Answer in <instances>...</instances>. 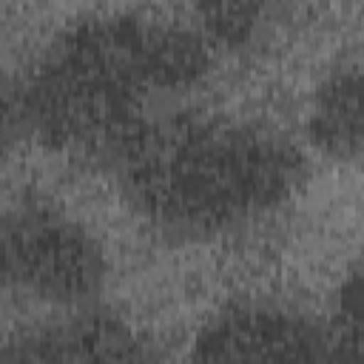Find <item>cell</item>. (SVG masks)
Segmentation results:
<instances>
[{"label":"cell","instance_id":"7","mask_svg":"<svg viewBox=\"0 0 364 364\" xmlns=\"http://www.w3.org/2000/svg\"><path fill=\"white\" fill-rule=\"evenodd\" d=\"M202 20H208V31L219 37L222 43H242L253 34L259 26L262 6L253 3H219V6H202Z\"/></svg>","mask_w":364,"mask_h":364},{"label":"cell","instance_id":"4","mask_svg":"<svg viewBox=\"0 0 364 364\" xmlns=\"http://www.w3.org/2000/svg\"><path fill=\"white\" fill-rule=\"evenodd\" d=\"M191 364H341V358L333 333L313 318L270 301H236L199 330Z\"/></svg>","mask_w":364,"mask_h":364},{"label":"cell","instance_id":"6","mask_svg":"<svg viewBox=\"0 0 364 364\" xmlns=\"http://www.w3.org/2000/svg\"><path fill=\"white\" fill-rule=\"evenodd\" d=\"M310 134L316 145L338 159L361 154V68L358 60L336 65L316 91Z\"/></svg>","mask_w":364,"mask_h":364},{"label":"cell","instance_id":"5","mask_svg":"<svg viewBox=\"0 0 364 364\" xmlns=\"http://www.w3.org/2000/svg\"><path fill=\"white\" fill-rule=\"evenodd\" d=\"M0 364H156L148 341L108 313L26 327L0 344Z\"/></svg>","mask_w":364,"mask_h":364},{"label":"cell","instance_id":"1","mask_svg":"<svg viewBox=\"0 0 364 364\" xmlns=\"http://www.w3.org/2000/svg\"><path fill=\"white\" fill-rule=\"evenodd\" d=\"M208 63L205 37L188 26L139 14L88 17L43 54L23 117L57 148L122 159L148 128V102L193 85Z\"/></svg>","mask_w":364,"mask_h":364},{"label":"cell","instance_id":"2","mask_svg":"<svg viewBox=\"0 0 364 364\" xmlns=\"http://www.w3.org/2000/svg\"><path fill=\"white\" fill-rule=\"evenodd\" d=\"M119 162L136 208L173 236L242 228L290 199L304 176L284 136L216 117L148 125Z\"/></svg>","mask_w":364,"mask_h":364},{"label":"cell","instance_id":"8","mask_svg":"<svg viewBox=\"0 0 364 364\" xmlns=\"http://www.w3.org/2000/svg\"><path fill=\"white\" fill-rule=\"evenodd\" d=\"M23 102H17L6 88H0V156L14 145L23 125Z\"/></svg>","mask_w":364,"mask_h":364},{"label":"cell","instance_id":"3","mask_svg":"<svg viewBox=\"0 0 364 364\" xmlns=\"http://www.w3.org/2000/svg\"><path fill=\"white\" fill-rule=\"evenodd\" d=\"M108 273L102 245L46 199H20L0 213V282L11 293L74 304Z\"/></svg>","mask_w":364,"mask_h":364}]
</instances>
